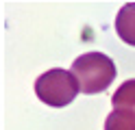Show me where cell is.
I'll list each match as a JSON object with an SVG mask.
<instances>
[{
    "label": "cell",
    "instance_id": "1",
    "mask_svg": "<svg viewBox=\"0 0 135 130\" xmlns=\"http://www.w3.org/2000/svg\"><path fill=\"white\" fill-rule=\"evenodd\" d=\"M70 72L76 78L81 93L85 95L103 93L115 80V63L103 52L81 54L79 59H74Z\"/></svg>",
    "mask_w": 135,
    "mask_h": 130
},
{
    "label": "cell",
    "instance_id": "4",
    "mask_svg": "<svg viewBox=\"0 0 135 130\" xmlns=\"http://www.w3.org/2000/svg\"><path fill=\"white\" fill-rule=\"evenodd\" d=\"M105 130H135V113L113 108L105 119Z\"/></svg>",
    "mask_w": 135,
    "mask_h": 130
},
{
    "label": "cell",
    "instance_id": "5",
    "mask_svg": "<svg viewBox=\"0 0 135 130\" xmlns=\"http://www.w3.org/2000/svg\"><path fill=\"white\" fill-rule=\"evenodd\" d=\"M111 104H113V108H124V111L135 113V78L122 82V87L113 93Z\"/></svg>",
    "mask_w": 135,
    "mask_h": 130
},
{
    "label": "cell",
    "instance_id": "2",
    "mask_svg": "<svg viewBox=\"0 0 135 130\" xmlns=\"http://www.w3.org/2000/svg\"><path fill=\"white\" fill-rule=\"evenodd\" d=\"M35 93L39 102L61 108V106H68L70 102H74V98L81 93V89L72 72H68V69H48L35 80Z\"/></svg>",
    "mask_w": 135,
    "mask_h": 130
},
{
    "label": "cell",
    "instance_id": "3",
    "mask_svg": "<svg viewBox=\"0 0 135 130\" xmlns=\"http://www.w3.org/2000/svg\"><path fill=\"white\" fill-rule=\"evenodd\" d=\"M115 33L124 43L135 46V2L124 4L115 17Z\"/></svg>",
    "mask_w": 135,
    "mask_h": 130
}]
</instances>
